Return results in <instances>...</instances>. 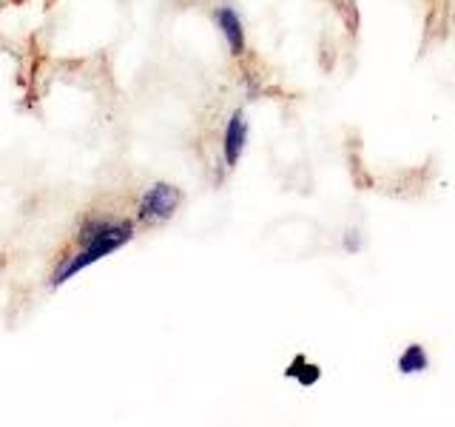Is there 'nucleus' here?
<instances>
[{
  "label": "nucleus",
  "instance_id": "obj_6",
  "mask_svg": "<svg viewBox=\"0 0 455 427\" xmlns=\"http://www.w3.org/2000/svg\"><path fill=\"white\" fill-rule=\"evenodd\" d=\"M284 376L293 379L296 384H302V388H313V384H319L322 379V367L316 362L305 359V356H296V359L284 367Z\"/></svg>",
  "mask_w": 455,
  "mask_h": 427
},
{
  "label": "nucleus",
  "instance_id": "obj_1",
  "mask_svg": "<svg viewBox=\"0 0 455 427\" xmlns=\"http://www.w3.org/2000/svg\"><path fill=\"white\" fill-rule=\"evenodd\" d=\"M128 239H132V222H123V220H94V222H89L80 234L83 254L71 256V260L57 270L54 285H63L66 279H71L85 265L103 260V256H108L111 251L125 246Z\"/></svg>",
  "mask_w": 455,
  "mask_h": 427
},
{
  "label": "nucleus",
  "instance_id": "obj_4",
  "mask_svg": "<svg viewBox=\"0 0 455 427\" xmlns=\"http://www.w3.org/2000/svg\"><path fill=\"white\" fill-rule=\"evenodd\" d=\"M213 20H217L220 32L228 43L231 54H242L245 52V28H242V18L231 9V6H220L213 12Z\"/></svg>",
  "mask_w": 455,
  "mask_h": 427
},
{
  "label": "nucleus",
  "instance_id": "obj_2",
  "mask_svg": "<svg viewBox=\"0 0 455 427\" xmlns=\"http://www.w3.org/2000/svg\"><path fill=\"white\" fill-rule=\"evenodd\" d=\"M180 189L168 182H156L154 189H148L140 199V220L148 222V225H156V222H165L174 217V211L180 208Z\"/></svg>",
  "mask_w": 455,
  "mask_h": 427
},
{
  "label": "nucleus",
  "instance_id": "obj_3",
  "mask_svg": "<svg viewBox=\"0 0 455 427\" xmlns=\"http://www.w3.org/2000/svg\"><path fill=\"white\" fill-rule=\"evenodd\" d=\"M248 146V120H245V111H234L231 120L225 125V137H222V151H225V163L228 165H236L242 151Z\"/></svg>",
  "mask_w": 455,
  "mask_h": 427
},
{
  "label": "nucleus",
  "instance_id": "obj_5",
  "mask_svg": "<svg viewBox=\"0 0 455 427\" xmlns=\"http://www.w3.org/2000/svg\"><path fill=\"white\" fill-rule=\"evenodd\" d=\"M395 370L402 376H421L430 370V353H427V348L419 345V342H412V345H407L402 353H398Z\"/></svg>",
  "mask_w": 455,
  "mask_h": 427
}]
</instances>
